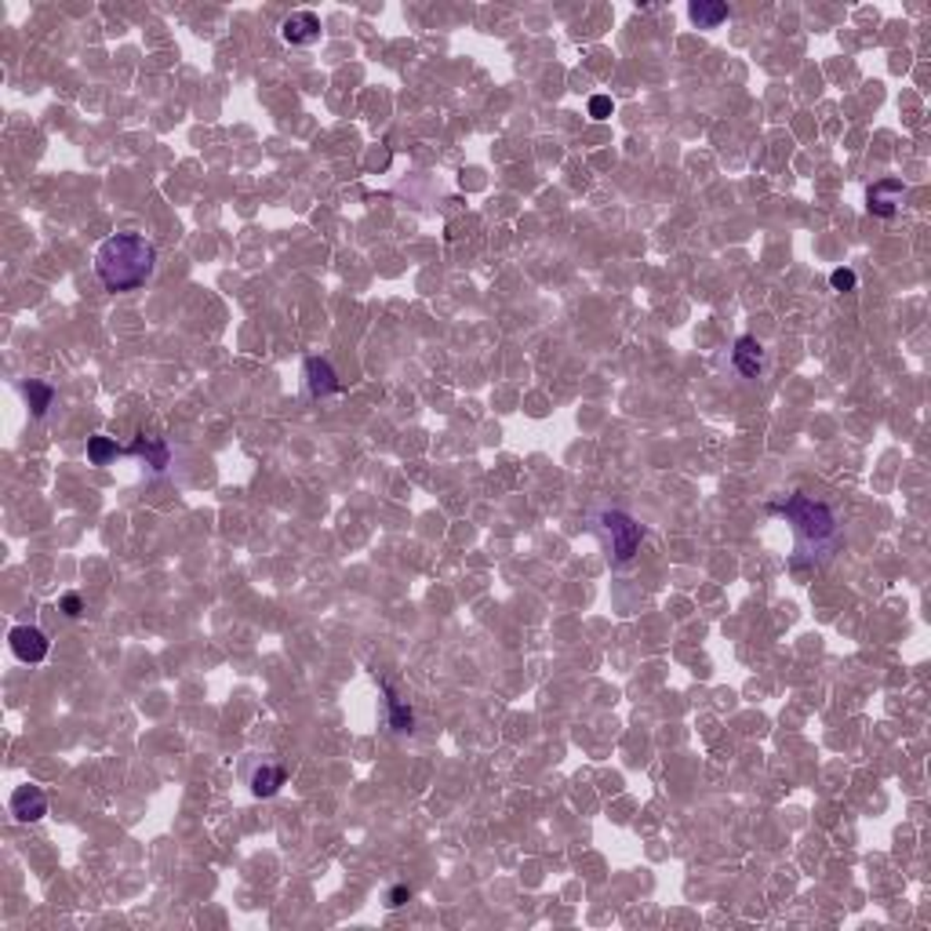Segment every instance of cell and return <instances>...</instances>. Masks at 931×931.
<instances>
[{"label":"cell","instance_id":"obj_2","mask_svg":"<svg viewBox=\"0 0 931 931\" xmlns=\"http://www.w3.org/2000/svg\"><path fill=\"white\" fill-rule=\"evenodd\" d=\"M768 513H779V517H786L790 524H793V532H797V553L804 557H815V553H822V557H830L837 546H840V521H837V513L826 506V503H819V499H808L804 492H793V495H786V499H779V503H768ZM797 557V561H801ZM793 561V564H797Z\"/></svg>","mask_w":931,"mask_h":931},{"label":"cell","instance_id":"obj_6","mask_svg":"<svg viewBox=\"0 0 931 931\" xmlns=\"http://www.w3.org/2000/svg\"><path fill=\"white\" fill-rule=\"evenodd\" d=\"M12 651H15L23 662L37 666V662H44V658H48L52 640H48V633H44V629H37V626H15V629H12Z\"/></svg>","mask_w":931,"mask_h":931},{"label":"cell","instance_id":"obj_12","mask_svg":"<svg viewBox=\"0 0 931 931\" xmlns=\"http://www.w3.org/2000/svg\"><path fill=\"white\" fill-rule=\"evenodd\" d=\"M284 779H288V772L281 768V764H259L255 772H252V793L255 797H277L281 793V786H284Z\"/></svg>","mask_w":931,"mask_h":931},{"label":"cell","instance_id":"obj_10","mask_svg":"<svg viewBox=\"0 0 931 931\" xmlns=\"http://www.w3.org/2000/svg\"><path fill=\"white\" fill-rule=\"evenodd\" d=\"M128 455L146 458V466H153L157 474H160V470H168V462H171V447H168L160 437H146V433H139V437H135V444L128 447Z\"/></svg>","mask_w":931,"mask_h":931},{"label":"cell","instance_id":"obj_14","mask_svg":"<svg viewBox=\"0 0 931 931\" xmlns=\"http://www.w3.org/2000/svg\"><path fill=\"white\" fill-rule=\"evenodd\" d=\"M23 393H26L30 408H34V418H44V415H48V408L55 404V389H52L48 382L30 379V382H23Z\"/></svg>","mask_w":931,"mask_h":931},{"label":"cell","instance_id":"obj_1","mask_svg":"<svg viewBox=\"0 0 931 931\" xmlns=\"http://www.w3.org/2000/svg\"><path fill=\"white\" fill-rule=\"evenodd\" d=\"M157 248L142 233H113L95 252V277L106 292H135L153 277Z\"/></svg>","mask_w":931,"mask_h":931},{"label":"cell","instance_id":"obj_15","mask_svg":"<svg viewBox=\"0 0 931 931\" xmlns=\"http://www.w3.org/2000/svg\"><path fill=\"white\" fill-rule=\"evenodd\" d=\"M117 455H128V447H120L113 437H102V433H99V437L88 440V462H91V466H106V462H113Z\"/></svg>","mask_w":931,"mask_h":931},{"label":"cell","instance_id":"obj_18","mask_svg":"<svg viewBox=\"0 0 931 931\" xmlns=\"http://www.w3.org/2000/svg\"><path fill=\"white\" fill-rule=\"evenodd\" d=\"M59 608H62V615H70V619L84 615V600H81V593H66V597L59 600Z\"/></svg>","mask_w":931,"mask_h":931},{"label":"cell","instance_id":"obj_19","mask_svg":"<svg viewBox=\"0 0 931 931\" xmlns=\"http://www.w3.org/2000/svg\"><path fill=\"white\" fill-rule=\"evenodd\" d=\"M408 898H411V888H408V884H397V888L389 891V898H386V902H389V909H397V906H404Z\"/></svg>","mask_w":931,"mask_h":931},{"label":"cell","instance_id":"obj_16","mask_svg":"<svg viewBox=\"0 0 931 931\" xmlns=\"http://www.w3.org/2000/svg\"><path fill=\"white\" fill-rule=\"evenodd\" d=\"M830 284H833V292H855V288H859V277H855V270L840 266V270L830 274Z\"/></svg>","mask_w":931,"mask_h":931},{"label":"cell","instance_id":"obj_8","mask_svg":"<svg viewBox=\"0 0 931 931\" xmlns=\"http://www.w3.org/2000/svg\"><path fill=\"white\" fill-rule=\"evenodd\" d=\"M302 371H306V389H310V397H331V393L342 389L335 368H331L324 357H306Z\"/></svg>","mask_w":931,"mask_h":931},{"label":"cell","instance_id":"obj_3","mask_svg":"<svg viewBox=\"0 0 931 931\" xmlns=\"http://www.w3.org/2000/svg\"><path fill=\"white\" fill-rule=\"evenodd\" d=\"M600 528H604V535H608V542H611L615 564H629V561L637 557V550H640L644 528H640L629 513H622V510H604V513H600Z\"/></svg>","mask_w":931,"mask_h":931},{"label":"cell","instance_id":"obj_9","mask_svg":"<svg viewBox=\"0 0 931 931\" xmlns=\"http://www.w3.org/2000/svg\"><path fill=\"white\" fill-rule=\"evenodd\" d=\"M12 815L15 822H41L48 815V797L41 786H19L12 793Z\"/></svg>","mask_w":931,"mask_h":931},{"label":"cell","instance_id":"obj_7","mask_svg":"<svg viewBox=\"0 0 931 931\" xmlns=\"http://www.w3.org/2000/svg\"><path fill=\"white\" fill-rule=\"evenodd\" d=\"M764 346L753 339V335H739L735 339V350H732V364H735V371L739 375H746V379H761L764 375Z\"/></svg>","mask_w":931,"mask_h":931},{"label":"cell","instance_id":"obj_4","mask_svg":"<svg viewBox=\"0 0 931 931\" xmlns=\"http://www.w3.org/2000/svg\"><path fill=\"white\" fill-rule=\"evenodd\" d=\"M906 193H909V186H906L902 178H880V182H873V186L866 189V207H869V215H877V218H895V215L902 211Z\"/></svg>","mask_w":931,"mask_h":931},{"label":"cell","instance_id":"obj_11","mask_svg":"<svg viewBox=\"0 0 931 931\" xmlns=\"http://www.w3.org/2000/svg\"><path fill=\"white\" fill-rule=\"evenodd\" d=\"M687 15L698 30H717L721 23H728L732 12H728V5H721V0H695V5L687 8Z\"/></svg>","mask_w":931,"mask_h":931},{"label":"cell","instance_id":"obj_5","mask_svg":"<svg viewBox=\"0 0 931 931\" xmlns=\"http://www.w3.org/2000/svg\"><path fill=\"white\" fill-rule=\"evenodd\" d=\"M281 41L288 48H313L321 41V19L313 12H292L281 19Z\"/></svg>","mask_w":931,"mask_h":931},{"label":"cell","instance_id":"obj_13","mask_svg":"<svg viewBox=\"0 0 931 931\" xmlns=\"http://www.w3.org/2000/svg\"><path fill=\"white\" fill-rule=\"evenodd\" d=\"M382 691H386V717H389V728L400 732V735L411 732V728H415V714L404 706V698H400L386 680H382Z\"/></svg>","mask_w":931,"mask_h":931},{"label":"cell","instance_id":"obj_17","mask_svg":"<svg viewBox=\"0 0 931 931\" xmlns=\"http://www.w3.org/2000/svg\"><path fill=\"white\" fill-rule=\"evenodd\" d=\"M590 117L593 120H608L611 117V99L608 95H593L590 99Z\"/></svg>","mask_w":931,"mask_h":931}]
</instances>
